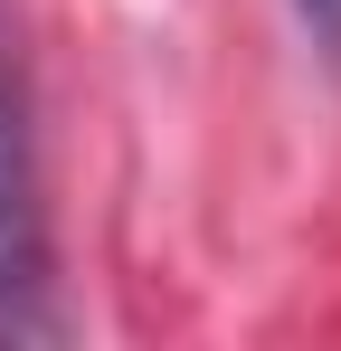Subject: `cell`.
I'll return each mask as SVG.
<instances>
[{
    "mask_svg": "<svg viewBox=\"0 0 341 351\" xmlns=\"http://www.w3.org/2000/svg\"><path fill=\"white\" fill-rule=\"evenodd\" d=\"M10 285H38V256H29V228H19V190L0 171V323H19L10 313Z\"/></svg>",
    "mask_w": 341,
    "mask_h": 351,
    "instance_id": "6da1fadb",
    "label": "cell"
},
{
    "mask_svg": "<svg viewBox=\"0 0 341 351\" xmlns=\"http://www.w3.org/2000/svg\"><path fill=\"white\" fill-rule=\"evenodd\" d=\"M294 10L313 19V38H323V48H332V58H341V0H294Z\"/></svg>",
    "mask_w": 341,
    "mask_h": 351,
    "instance_id": "7a4b0ae2",
    "label": "cell"
}]
</instances>
